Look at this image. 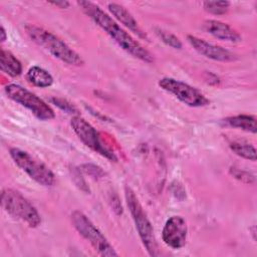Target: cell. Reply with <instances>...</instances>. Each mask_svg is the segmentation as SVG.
Wrapping results in <instances>:
<instances>
[{
    "label": "cell",
    "instance_id": "obj_20",
    "mask_svg": "<svg viewBox=\"0 0 257 257\" xmlns=\"http://www.w3.org/2000/svg\"><path fill=\"white\" fill-rule=\"evenodd\" d=\"M51 101H52L56 106H58L60 109L64 110L65 112L71 113V114H74V115H78V109H77L72 103H70L69 101H67L66 99L58 98V97H52V98H51Z\"/></svg>",
    "mask_w": 257,
    "mask_h": 257
},
{
    "label": "cell",
    "instance_id": "obj_17",
    "mask_svg": "<svg viewBox=\"0 0 257 257\" xmlns=\"http://www.w3.org/2000/svg\"><path fill=\"white\" fill-rule=\"evenodd\" d=\"M229 147L237 156L252 162L256 161V149L251 144L243 141H235L230 143Z\"/></svg>",
    "mask_w": 257,
    "mask_h": 257
},
{
    "label": "cell",
    "instance_id": "obj_7",
    "mask_svg": "<svg viewBox=\"0 0 257 257\" xmlns=\"http://www.w3.org/2000/svg\"><path fill=\"white\" fill-rule=\"evenodd\" d=\"M9 154L13 162L39 185L52 187L55 184V175L53 172L42 162L34 159L26 151L18 148H11Z\"/></svg>",
    "mask_w": 257,
    "mask_h": 257
},
{
    "label": "cell",
    "instance_id": "obj_13",
    "mask_svg": "<svg viewBox=\"0 0 257 257\" xmlns=\"http://www.w3.org/2000/svg\"><path fill=\"white\" fill-rule=\"evenodd\" d=\"M107 8L109 12L117 19L120 23H122L125 27H127L131 31L136 33L139 37L148 39L147 34L142 30L137 20L134 18V16L121 5L117 3H108Z\"/></svg>",
    "mask_w": 257,
    "mask_h": 257
},
{
    "label": "cell",
    "instance_id": "obj_21",
    "mask_svg": "<svg viewBox=\"0 0 257 257\" xmlns=\"http://www.w3.org/2000/svg\"><path fill=\"white\" fill-rule=\"evenodd\" d=\"M231 173L236 179H238L240 181H243V179L245 178L247 183H250V178H253V176H251L249 173L244 172V171H240V170H233V171L231 170Z\"/></svg>",
    "mask_w": 257,
    "mask_h": 257
},
{
    "label": "cell",
    "instance_id": "obj_15",
    "mask_svg": "<svg viewBox=\"0 0 257 257\" xmlns=\"http://www.w3.org/2000/svg\"><path fill=\"white\" fill-rule=\"evenodd\" d=\"M223 123L230 127L240 128L242 131L256 134V117L250 114H238L234 116H228L223 119Z\"/></svg>",
    "mask_w": 257,
    "mask_h": 257
},
{
    "label": "cell",
    "instance_id": "obj_10",
    "mask_svg": "<svg viewBox=\"0 0 257 257\" xmlns=\"http://www.w3.org/2000/svg\"><path fill=\"white\" fill-rule=\"evenodd\" d=\"M188 235V227L181 216L170 217L162 231L163 242L172 249H180L185 246Z\"/></svg>",
    "mask_w": 257,
    "mask_h": 257
},
{
    "label": "cell",
    "instance_id": "obj_18",
    "mask_svg": "<svg viewBox=\"0 0 257 257\" xmlns=\"http://www.w3.org/2000/svg\"><path fill=\"white\" fill-rule=\"evenodd\" d=\"M230 7V2L228 1H204L203 8L208 13L214 15H223L227 13Z\"/></svg>",
    "mask_w": 257,
    "mask_h": 257
},
{
    "label": "cell",
    "instance_id": "obj_2",
    "mask_svg": "<svg viewBox=\"0 0 257 257\" xmlns=\"http://www.w3.org/2000/svg\"><path fill=\"white\" fill-rule=\"evenodd\" d=\"M24 29L28 37L34 43L43 47L60 61L74 66H80L84 63L82 57L77 52L48 30L34 24H27Z\"/></svg>",
    "mask_w": 257,
    "mask_h": 257
},
{
    "label": "cell",
    "instance_id": "obj_19",
    "mask_svg": "<svg viewBox=\"0 0 257 257\" xmlns=\"http://www.w3.org/2000/svg\"><path fill=\"white\" fill-rule=\"evenodd\" d=\"M156 31V34L157 36L168 46L172 47V48H175V49H181L183 44L181 42V40L176 36L174 35L173 33L171 32H168L166 30H163L161 28H156L155 29Z\"/></svg>",
    "mask_w": 257,
    "mask_h": 257
},
{
    "label": "cell",
    "instance_id": "obj_8",
    "mask_svg": "<svg viewBox=\"0 0 257 257\" xmlns=\"http://www.w3.org/2000/svg\"><path fill=\"white\" fill-rule=\"evenodd\" d=\"M70 125L78 139L87 148L106 158L110 162L117 161L115 154L103 144L99 133L86 119L80 115H73L70 120Z\"/></svg>",
    "mask_w": 257,
    "mask_h": 257
},
{
    "label": "cell",
    "instance_id": "obj_12",
    "mask_svg": "<svg viewBox=\"0 0 257 257\" xmlns=\"http://www.w3.org/2000/svg\"><path fill=\"white\" fill-rule=\"evenodd\" d=\"M202 28L205 32L211 34L215 38L229 42H240L242 40L241 35L234 30L228 24L219 20H206L202 24Z\"/></svg>",
    "mask_w": 257,
    "mask_h": 257
},
{
    "label": "cell",
    "instance_id": "obj_16",
    "mask_svg": "<svg viewBox=\"0 0 257 257\" xmlns=\"http://www.w3.org/2000/svg\"><path fill=\"white\" fill-rule=\"evenodd\" d=\"M26 80L37 87H48L53 83L52 75L44 68L34 65L30 67L26 73Z\"/></svg>",
    "mask_w": 257,
    "mask_h": 257
},
{
    "label": "cell",
    "instance_id": "obj_22",
    "mask_svg": "<svg viewBox=\"0 0 257 257\" xmlns=\"http://www.w3.org/2000/svg\"><path fill=\"white\" fill-rule=\"evenodd\" d=\"M49 4L57 6L59 8H68L69 5H70V3L68 1H64V0H62V1H50Z\"/></svg>",
    "mask_w": 257,
    "mask_h": 257
},
{
    "label": "cell",
    "instance_id": "obj_6",
    "mask_svg": "<svg viewBox=\"0 0 257 257\" xmlns=\"http://www.w3.org/2000/svg\"><path fill=\"white\" fill-rule=\"evenodd\" d=\"M4 91L8 98L29 109L38 119L50 120L55 117V112L49 104L23 86L10 83L5 86Z\"/></svg>",
    "mask_w": 257,
    "mask_h": 257
},
{
    "label": "cell",
    "instance_id": "obj_5",
    "mask_svg": "<svg viewBox=\"0 0 257 257\" xmlns=\"http://www.w3.org/2000/svg\"><path fill=\"white\" fill-rule=\"evenodd\" d=\"M71 222L79 235H81L86 241H88L89 244L99 255L105 257H112L118 255L115 252L114 248L104 237V235L81 211L75 210L71 213Z\"/></svg>",
    "mask_w": 257,
    "mask_h": 257
},
{
    "label": "cell",
    "instance_id": "obj_1",
    "mask_svg": "<svg viewBox=\"0 0 257 257\" xmlns=\"http://www.w3.org/2000/svg\"><path fill=\"white\" fill-rule=\"evenodd\" d=\"M78 6L93 22L99 26L122 50L134 57L151 63L153 55L135 38H133L120 25L106 14L99 6L90 1H77Z\"/></svg>",
    "mask_w": 257,
    "mask_h": 257
},
{
    "label": "cell",
    "instance_id": "obj_11",
    "mask_svg": "<svg viewBox=\"0 0 257 257\" xmlns=\"http://www.w3.org/2000/svg\"><path fill=\"white\" fill-rule=\"evenodd\" d=\"M187 40L198 53H200L201 55L209 59H212L215 61H221V62L234 61L237 59V55L232 51L222 46L210 43L197 36L188 35Z\"/></svg>",
    "mask_w": 257,
    "mask_h": 257
},
{
    "label": "cell",
    "instance_id": "obj_23",
    "mask_svg": "<svg viewBox=\"0 0 257 257\" xmlns=\"http://www.w3.org/2000/svg\"><path fill=\"white\" fill-rule=\"evenodd\" d=\"M0 34H1V41L2 42H4L5 40H6V38H7V34H6V31H5V29H4V27L3 26H1V30H0Z\"/></svg>",
    "mask_w": 257,
    "mask_h": 257
},
{
    "label": "cell",
    "instance_id": "obj_14",
    "mask_svg": "<svg viewBox=\"0 0 257 257\" xmlns=\"http://www.w3.org/2000/svg\"><path fill=\"white\" fill-rule=\"evenodd\" d=\"M1 71L11 77L19 76L22 73V64L10 51L1 49L0 54Z\"/></svg>",
    "mask_w": 257,
    "mask_h": 257
},
{
    "label": "cell",
    "instance_id": "obj_3",
    "mask_svg": "<svg viewBox=\"0 0 257 257\" xmlns=\"http://www.w3.org/2000/svg\"><path fill=\"white\" fill-rule=\"evenodd\" d=\"M1 206L13 218L25 222L30 228L41 224V217L36 208L18 191L6 188L1 193Z\"/></svg>",
    "mask_w": 257,
    "mask_h": 257
},
{
    "label": "cell",
    "instance_id": "obj_4",
    "mask_svg": "<svg viewBox=\"0 0 257 257\" xmlns=\"http://www.w3.org/2000/svg\"><path fill=\"white\" fill-rule=\"evenodd\" d=\"M124 195H125L126 205L131 212L132 218L135 222L137 231L139 233V236L142 240L143 245L145 246V248L147 249L148 253L151 256H157L158 245H157L152 223L147 217V214L144 211L135 192L127 186L124 189Z\"/></svg>",
    "mask_w": 257,
    "mask_h": 257
},
{
    "label": "cell",
    "instance_id": "obj_9",
    "mask_svg": "<svg viewBox=\"0 0 257 257\" xmlns=\"http://www.w3.org/2000/svg\"><path fill=\"white\" fill-rule=\"evenodd\" d=\"M158 84L162 89L175 95L188 106L201 107L210 103V100L199 89L175 78L164 77L159 80Z\"/></svg>",
    "mask_w": 257,
    "mask_h": 257
}]
</instances>
